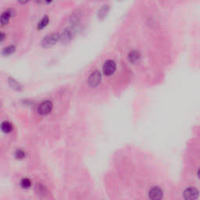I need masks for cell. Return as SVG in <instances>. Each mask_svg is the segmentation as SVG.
Returning <instances> with one entry per match:
<instances>
[{
    "mask_svg": "<svg viewBox=\"0 0 200 200\" xmlns=\"http://www.w3.org/2000/svg\"><path fill=\"white\" fill-rule=\"evenodd\" d=\"M198 196V191L195 188L190 187L184 192V198L185 200H196Z\"/></svg>",
    "mask_w": 200,
    "mask_h": 200,
    "instance_id": "5b68a950",
    "label": "cell"
},
{
    "mask_svg": "<svg viewBox=\"0 0 200 200\" xmlns=\"http://www.w3.org/2000/svg\"><path fill=\"white\" fill-rule=\"evenodd\" d=\"M5 38H6V34L0 31V42H2L5 40Z\"/></svg>",
    "mask_w": 200,
    "mask_h": 200,
    "instance_id": "2e32d148",
    "label": "cell"
},
{
    "mask_svg": "<svg viewBox=\"0 0 200 200\" xmlns=\"http://www.w3.org/2000/svg\"><path fill=\"white\" fill-rule=\"evenodd\" d=\"M117 70V63L112 59H107L105 61L102 66V71L106 76H112Z\"/></svg>",
    "mask_w": 200,
    "mask_h": 200,
    "instance_id": "3957f363",
    "label": "cell"
},
{
    "mask_svg": "<svg viewBox=\"0 0 200 200\" xmlns=\"http://www.w3.org/2000/svg\"><path fill=\"white\" fill-rule=\"evenodd\" d=\"M59 40H60V34L58 33H52L45 36L41 42V45L43 48H50L56 45Z\"/></svg>",
    "mask_w": 200,
    "mask_h": 200,
    "instance_id": "6da1fadb",
    "label": "cell"
},
{
    "mask_svg": "<svg viewBox=\"0 0 200 200\" xmlns=\"http://www.w3.org/2000/svg\"><path fill=\"white\" fill-rule=\"evenodd\" d=\"M7 82L9 87L13 90L17 91V92H21L23 90V86L21 85V84L18 82L16 79H14L13 78H11V77L8 78Z\"/></svg>",
    "mask_w": 200,
    "mask_h": 200,
    "instance_id": "9c48e42d",
    "label": "cell"
},
{
    "mask_svg": "<svg viewBox=\"0 0 200 200\" xmlns=\"http://www.w3.org/2000/svg\"><path fill=\"white\" fill-rule=\"evenodd\" d=\"M73 37V31L71 28H66L63 31H62V34L60 35V39L63 42H70Z\"/></svg>",
    "mask_w": 200,
    "mask_h": 200,
    "instance_id": "ba28073f",
    "label": "cell"
},
{
    "mask_svg": "<svg viewBox=\"0 0 200 200\" xmlns=\"http://www.w3.org/2000/svg\"><path fill=\"white\" fill-rule=\"evenodd\" d=\"M148 197L151 200H161L162 198V191L157 186L152 187L148 192Z\"/></svg>",
    "mask_w": 200,
    "mask_h": 200,
    "instance_id": "8992f818",
    "label": "cell"
},
{
    "mask_svg": "<svg viewBox=\"0 0 200 200\" xmlns=\"http://www.w3.org/2000/svg\"><path fill=\"white\" fill-rule=\"evenodd\" d=\"M53 109V104L50 100L42 102L38 106V112L42 116L48 115Z\"/></svg>",
    "mask_w": 200,
    "mask_h": 200,
    "instance_id": "7a4b0ae2",
    "label": "cell"
},
{
    "mask_svg": "<svg viewBox=\"0 0 200 200\" xmlns=\"http://www.w3.org/2000/svg\"><path fill=\"white\" fill-rule=\"evenodd\" d=\"M0 128H1L2 131L3 133H5V134H9V133H10L11 131H12V129H13V127H12V123L9 121H6H6H3L2 123H1Z\"/></svg>",
    "mask_w": 200,
    "mask_h": 200,
    "instance_id": "30bf717a",
    "label": "cell"
},
{
    "mask_svg": "<svg viewBox=\"0 0 200 200\" xmlns=\"http://www.w3.org/2000/svg\"><path fill=\"white\" fill-rule=\"evenodd\" d=\"M20 185L23 188H29L31 186V180L28 179V178H23L20 181Z\"/></svg>",
    "mask_w": 200,
    "mask_h": 200,
    "instance_id": "5bb4252c",
    "label": "cell"
},
{
    "mask_svg": "<svg viewBox=\"0 0 200 200\" xmlns=\"http://www.w3.org/2000/svg\"><path fill=\"white\" fill-rule=\"evenodd\" d=\"M102 80L101 73L98 70H95L90 73L88 78V84L91 88H95L100 84Z\"/></svg>",
    "mask_w": 200,
    "mask_h": 200,
    "instance_id": "277c9868",
    "label": "cell"
},
{
    "mask_svg": "<svg viewBox=\"0 0 200 200\" xmlns=\"http://www.w3.org/2000/svg\"><path fill=\"white\" fill-rule=\"evenodd\" d=\"M25 156H26V153H25V152L23 149L19 148V149H17V151L15 152V156L17 159H22L25 157Z\"/></svg>",
    "mask_w": 200,
    "mask_h": 200,
    "instance_id": "9a60e30c",
    "label": "cell"
},
{
    "mask_svg": "<svg viewBox=\"0 0 200 200\" xmlns=\"http://www.w3.org/2000/svg\"><path fill=\"white\" fill-rule=\"evenodd\" d=\"M48 23H49V18H48V17L46 15L44 16V17L41 19L40 21L38 22V30L41 31V30L44 29V28L48 24Z\"/></svg>",
    "mask_w": 200,
    "mask_h": 200,
    "instance_id": "8fae6325",
    "label": "cell"
},
{
    "mask_svg": "<svg viewBox=\"0 0 200 200\" xmlns=\"http://www.w3.org/2000/svg\"><path fill=\"white\" fill-rule=\"evenodd\" d=\"M16 51V46L13 45H8V46L5 47L4 48L2 49V53L3 56H10L12 55V53L15 52Z\"/></svg>",
    "mask_w": 200,
    "mask_h": 200,
    "instance_id": "7c38bea8",
    "label": "cell"
},
{
    "mask_svg": "<svg viewBox=\"0 0 200 200\" xmlns=\"http://www.w3.org/2000/svg\"><path fill=\"white\" fill-rule=\"evenodd\" d=\"M12 16V11L11 9H6L2 12L0 15V23L2 26H6L10 20L11 17Z\"/></svg>",
    "mask_w": 200,
    "mask_h": 200,
    "instance_id": "52a82bcc",
    "label": "cell"
},
{
    "mask_svg": "<svg viewBox=\"0 0 200 200\" xmlns=\"http://www.w3.org/2000/svg\"><path fill=\"white\" fill-rule=\"evenodd\" d=\"M139 57H140L139 53L136 51H131L130 52V53L128 54V59H129V60L132 62H135L136 61L138 60Z\"/></svg>",
    "mask_w": 200,
    "mask_h": 200,
    "instance_id": "4fadbf2b",
    "label": "cell"
}]
</instances>
